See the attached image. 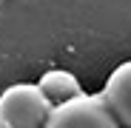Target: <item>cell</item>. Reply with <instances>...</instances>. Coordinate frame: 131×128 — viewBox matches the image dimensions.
Instances as JSON below:
<instances>
[{"mask_svg":"<svg viewBox=\"0 0 131 128\" xmlns=\"http://www.w3.org/2000/svg\"><path fill=\"white\" fill-rule=\"evenodd\" d=\"M51 114L37 83H14L0 94V128H43Z\"/></svg>","mask_w":131,"mask_h":128,"instance_id":"obj_1","label":"cell"},{"mask_svg":"<svg viewBox=\"0 0 131 128\" xmlns=\"http://www.w3.org/2000/svg\"><path fill=\"white\" fill-rule=\"evenodd\" d=\"M100 97L108 105L111 117L117 120V125L120 128H131V60L120 63V66L108 74Z\"/></svg>","mask_w":131,"mask_h":128,"instance_id":"obj_3","label":"cell"},{"mask_svg":"<svg viewBox=\"0 0 131 128\" xmlns=\"http://www.w3.org/2000/svg\"><path fill=\"white\" fill-rule=\"evenodd\" d=\"M37 88H40L43 97L49 100L51 108H57V105H63V102H71V100H77V97L85 94L83 85H80V80H77L71 71H66V68H51V71H46V74L37 80Z\"/></svg>","mask_w":131,"mask_h":128,"instance_id":"obj_4","label":"cell"},{"mask_svg":"<svg viewBox=\"0 0 131 128\" xmlns=\"http://www.w3.org/2000/svg\"><path fill=\"white\" fill-rule=\"evenodd\" d=\"M43 128H120L100 94H89L51 108Z\"/></svg>","mask_w":131,"mask_h":128,"instance_id":"obj_2","label":"cell"}]
</instances>
